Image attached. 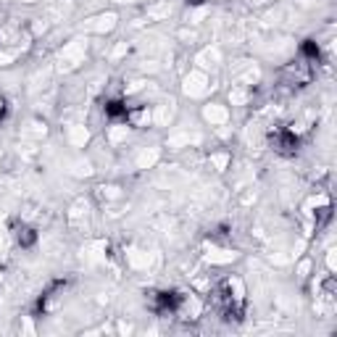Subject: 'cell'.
Masks as SVG:
<instances>
[{
	"label": "cell",
	"mask_w": 337,
	"mask_h": 337,
	"mask_svg": "<svg viewBox=\"0 0 337 337\" xmlns=\"http://www.w3.org/2000/svg\"><path fill=\"white\" fill-rule=\"evenodd\" d=\"M301 55H303L306 61H316V63H319V55H322V50H319V42L306 40V42L301 45Z\"/></svg>",
	"instance_id": "6da1fadb"
},
{
	"label": "cell",
	"mask_w": 337,
	"mask_h": 337,
	"mask_svg": "<svg viewBox=\"0 0 337 337\" xmlns=\"http://www.w3.org/2000/svg\"><path fill=\"white\" fill-rule=\"evenodd\" d=\"M127 106H124V100H111V103H106V114L111 116V119H119V116H127Z\"/></svg>",
	"instance_id": "7a4b0ae2"
},
{
	"label": "cell",
	"mask_w": 337,
	"mask_h": 337,
	"mask_svg": "<svg viewBox=\"0 0 337 337\" xmlns=\"http://www.w3.org/2000/svg\"><path fill=\"white\" fill-rule=\"evenodd\" d=\"M34 240H37V232L34 229H29V227L18 229V245H21V248H32Z\"/></svg>",
	"instance_id": "3957f363"
},
{
	"label": "cell",
	"mask_w": 337,
	"mask_h": 337,
	"mask_svg": "<svg viewBox=\"0 0 337 337\" xmlns=\"http://www.w3.org/2000/svg\"><path fill=\"white\" fill-rule=\"evenodd\" d=\"M187 3H192V5H200V3H203V0H187Z\"/></svg>",
	"instance_id": "277c9868"
}]
</instances>
